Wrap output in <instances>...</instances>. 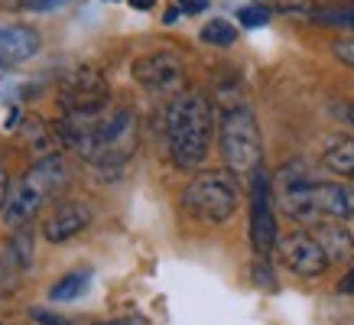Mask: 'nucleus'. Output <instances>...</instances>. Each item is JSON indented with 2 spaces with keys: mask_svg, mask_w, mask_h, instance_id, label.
<instances>
[{
  "mask_svg": "<svg viewBox=\"0 0 354 325\" xmlns=\"http://www.w3.org/2000/svg\"><path fill=\"white\" fill-rule=\"evenodd\" d=\"M88 225H91V212L85 202H59L43 221V238L53 244H62V241L82 234Z\"/></svg>",
  "mask_w": 354,
  "mask_h": 325,
  "instance_id": "obj_9",
  "label": "nucleus"
},
{
  "mask_svg": "<svg viewBox=\"0 0 354 325\" xmlns=\"http://www.w3.org/2000/svg\"><path fill=\"white\" fill-rule=\"evenodd\" d=\"M322 162L325 169L335 176H342L348 183H354V137H342L335 140L328 150L322 153Z\"/></svg>",
  "mask_w": 354,
  "mask_h": 325,
  "instance_id": "obj_11",
  "label": "nucleus"
},
{
  "mask_svg": "<svg viewBox=\"0 0 354 325\" xmlns=\"http://www.w3.org/2000/svg\"><path fill=\"white\" fill-rule=\"evenodd\" d=\"M183 72V59L176 53H150L133 62V78L150 91H176Z\"/></svg>",
  "mask_w": 354,
  "mask_h": 325,
  "instance_id": "obj_8",
  "label": "nucleus"
},
{
  "mask_svg": "<svg viewBox=\"0 0 354 325\" xmlns=\"http://www.w3.org/2000/svg\"><path fill=\"white\" fill-rule=\"evenodd\" d=\"M212 130H215V114L205 95L189 91L176 95L166 104V143H169V160L179 169L202 166L212 147Z\"/></svg>",
  "mask_w": 354,
  "mask_h": 325,
  "instance_id": "obj_1",
  "label": "nucleus"
},
{
  "mask_svg": "<svg viewBox=\"0 0 354 325\" xmlns=\"http://www.w3.org/2000/svg\"><path fill=\"white\" fill-rule=\"evenodd\" d=\"M257 3L277 13H299V17H312V10H315V0H257Z\"/></svg>",
  "mask_w": 354,
  "mask_h": 325,
  "instance_id": "obj_17",
  "label": "nucleus"
},
{
  "mask_svg": "<svg viewBox=\"0 0 354 325\" xmlns=\"http://www.w3.org/2000/svg\"><path fill=\"white\" fill-rule=\"evenodd\" d=\"M3 205H7V173L0 169V215H3Z\"/></svg>",
  "mask_w": 354,
  "mask_h": 325,
  "instance_id": "obj_23",
  "label": "nucleus"
},
{
  "mask_svg": "<svg viewBox=\"0 0 354 325\" xmlns=\"http://www.w3.org/2000/svg\"><path fill=\"white\" fill-rule=\"evenodd\" d=\"M7 260H13L17 267H26L32 260V231L26 225L17 228V234H13L10 248H7Z\"/></svg>",
  "mask_w": 354,
  "mask_h": 325,
  "instance_id": "obj_16",
  "label": "nucleus"
},
{
  "mask_svg": "<svg viewBox=\"0 0 354 325\" xmlns=\"http://www.w3.org/2000/svg\"><path fill=\"white\" fill-rule=\"evenodd\" d=\"M68 185V166L62 156H46V160L32 162L23 173V179L7 192V205H3V225H10L13 231L23 225H30L36 212L59 195Z\"/></svg>",
  "mask_w": 354,
  "mask_h": 325,
  "instance_id": "obj_3",
  "label": "nucleus"
},
{
  "mask_svg": "<svg viewBox=\"0 0 354 325\" xmlns=\"http://www.w3.org/2000/svg\"><path fill=\"white\" fill-rule=\"evenodd\" d=\"M88 280H91L88 273H68L65 280H59L53 290H49V296H53L55 303H68V299H78V296L88 290Z\"/></svg>",
  "mask_w": 354,
  "mask_h": 325,
  "instance_id": "obj_14",
  "label": "nucleus"
},
{
  "mask_svg": "<svg viewBox=\"0 0 354 325\" xmlns=\"http://www.w3.org/2000/svg\"><path fill=\"white\" fill-rule=\"evenodd\" d=\"M68 0H20L23 10H36V13H46V10H59L65 7Z\"/></svg>",
  "mask_w": 354,
  "mask_h": 325,
  "instance_id": "obj_19",
  "label": "nucleus"
},
{
  "mask_svg": "<svg viewBox=\"0 0 354 325\" xmlns=\"http://www.w3.org/2000/svg\"><path fill=\"white\" fill-rule=\"evenodd\" d=\"M130 7H133V10H153V3H156V0H127Z\"/></svg>",
  "mask_w": 354,
  "mask_h": 325,
  "instance_id": "obj_25",
  "label": "nucleus"
},
{
  "mask_svg": "<svg viewBox=\"0 0 354 325\" xmlns=\"http://www.w3.org/2000/svg\"><path fill=\"white\" fill-rule=\"evenodd\" d=\"M338 292H354V270L348 273L342 283H338Z\"/></svg>",
  "mask_w": 354,
  "mask_h": 325,
  "instance_id": "obj_24",
  "label": "nucleus"
},
{
  "mask_svg": "<svg viewBox=\"0 0 354 325\" xmlns=\"http://www.w3.org/2000/svg\"><path fill=\"white\" fill-rule=\"evenodd\" d=\"M270 7H263V3H250V7H241L237 10V20L244 23L247 30H257V26H267L270 23Z\"/></svg>",
  "mask_w": 354,
  "mask_h": 325,
  "instance_id": "obj_18",
  "label": "nucleus"
},
{
  "mask_svg": "<svg viewBox=\"0 0 354 325\" xmlns=\"http://www.w3.org/2000/svg\"><path fill=\"white\" fill-rule=\"evenodd\" d=\"M218 140H221V156L225 166L234 176H254L263 162V140H260V127L254 114L237 104L221 114V127H218Z\"/></svg>",
  "mask_w": 354,
  "mask_h": 325,
  "instance_id": "obj_4",
  "label": "nucleus"
},
{
  "mask_svg": "<svg viewBox=\"0 0 354 325\" xmlns=\"http://www.w3.org/2000/svg\"><path fill=\"white\" fill-rule=\"evenodd\" d=\"M332 53H335V59H338V62H344V65H351V68H354V36H351V39H338Z\"/></svg>",
  "mask_w": 354,
  "mask_h": 325,
  "instance_id": "obj_20",
  "label": "nucleus"
},
{
  "mask_svg": "<svg viewBox=\"0 0 354 325\" xmlns=\"http://www.w3.org/2000/svg\"><path fill=\"white\" fill-rule=\"evenodd\" d=\"M176 17H179V7H176V10H166V23H176Z\"/></svg>",
  "mask_w": 354,
  "mask_h": 325,
  "instance_id": "obj_27",
  "label": "nucleus"
},
{
  "mask_svg": "<svg viewBox=\"0 0 354 325\" xmlns=\"http://www.w3.org/2000/svg\"><path fill=\"white\" fill-rule=\"evenodd\" d=\"M312 20L319 26H335V30L354 32V0H332L312 10Z\"/></svg>",
  "mask_w": 354,
  "mask_h": 325,
  "instance_id": "obj_12",
  "label": "nucleus"
},
{
  "mask_svg": "<svg viewBox=\"0 0 354 325\" xmlns=\"http://www.w3.org/2000/svg\"><path fill=\"white\" fill-rule=\"evenodd\" d=\"M338 114H342L348 124H354V104H342V108H338Z\"/></svg>",
  "mask_w": 354,
  "mask_h": 325,
  "instance_id": "obj_26",
  "label": "nucleus"
},
{
  "mask_svg": "<svg viewBox=\"0 0 354 325\" xmlns=\"http://www.w3.org/2000/svg\"><path fill=\"white\" fill-rule=\"evenodd\" d=\"M250 244L260 257H267L277 244V215H273L270 179L263 169L250 176Z\"/></svg>",
  "mask_w": 354,
  "mask_h": 325,
  "instance_id": "obj_6",
  "label": "nucleus"
},
{
  "mask_svg": "<svg viewBox=\"0 0 354 325\" xmlns=\"http://www.w3.org/2000/svg\"><path fill=\"white\" fill-rule=\"evenodd\" d=\"M202 39L212 46H221V49H227V46H234L237 39V26L227 20H208L202 26Z\"/></svg>",
  "mask_w": 354,
  "mask_h": 325,
  "instance_id": "obj_15",
  "label": "nucleus"
},
{
  "mask_svg": "<svg viewBox=\"0 0 354 325\" xmlns=\"http://www.w3.org/2000/svg\"><path fill=\"white\" fill-rule=\"evenodd\" d=\"M319 241H322V248L328 250V257H332V260H348L354 254V241H351V234H348L344 228L322 225Z\"/></svg>",
  "mask_w": 354,
  "mask_h": 325,
  "instance_id": "obj_13",
  "label": "nucleus"
},
{
  "mask_svg": "<svg viewBox=\"0 0 354 325\" xmlns=\"http://www.w3.org/2000/svg\"><path fill=\"white\" fill-rule=\"evenodd\" d=\"M39 32L32 30V26H3L0 30V68H7V65H17V62H26L32 55L39 53Z\"/></svg>",
  "mask_w": 354,
  "mask_h": 325,
  "instance_id": "obj_10",
  "label": "nucleus"
},
{
  "mask_svg": "<svg viewBox=\"0 0 354 325\" xmlns=\"http://www.w3.org/2000/svg\"><path fill=\"white\" fill-rule=\"evenodd\" d=\"M279 202L283 212L302 225L315 221H351L354 218V189L342 183H315L309 176H292L290 169L279 173Z\"/></svg>",
  "mask_w": 354,
  "mask_h": 325,
  "instance_id": "obj_2",
  "label": "nucleus"
},
{
  "mask_svg": "<svg viewBox=\"0 0 354 325\" xmlns=\"http://www.w3.org/2000/svg\"><path fill=\"white\" fill-rule=\"evenodd\" d=\"M176 7L183 13H202L208 7V0H176Z\"/></svg>",
  "mask_w": 354,
  "mask_h": 325,
  "instance_id": "obj_22",
  "label": "nucleus"
},
{
  "mask_svg": "<svg viewBox=\"0 0 354 325\" xmlns=\"http://www.w3.org/2000/svg\"><path fill=\"white\" fill-rule=\"evenodd\" d=\"M237 179L231 169H212L195 176L183 192V208L205 225H221L237 208Z\"/></svg>",
  "mask_w": 354,
  "mask_h": 325,
  "instance_id": "obj_5",
  "label": "nucleus"
},
{
  "mask_svg": "<svg viewBox=\"0 0 354 325\" xmlns=\"http://www.w3.org/2000/svg\"><path fill=\"white\" fill-rule=\"evenodd\" d=\"M279 254H283V263L290 267L296 277H322L328 270V250L322 248V241L309 234V231H292L290 238H283L279 244Z\"/></svg>",
  "mask_w": 354,
  "mask_h": 325,
  "instance_id": "obj_7",
  "label": "nucleus"
},
{
  "mask_svg": "<svg viewBox=\"0 0 354 325\" xmlns=\"http://www.w3.org/2000/svg\"><path fill=\"white\" fill-rule=\"evenodd\" d=\"M32 319L43 325H72L68 319H62V315H55V313H46V309H32Z\"/></svg>",
  "mask_w": 354,
  "mask_h": 325,
  "instance_id": "obj_21",
  "label": "nucleus"
}]
</instances>
